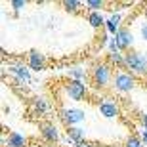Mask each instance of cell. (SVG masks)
<instances>
[{
    "instance_id": "1",
    "label": "cell",
    "mask_w": 147,
    "mask_h": 147,
    "mask_svg": "<svg viewBox=\"0 0 147 147\" xmlns=\"http://www.w3.org/2000/svg\"><path fill=\"white\" fill-rule=\"evenodd\" d=\"M126 57V69L136 75H147V54L145 52H128Z\"/></svg>"
},
{
    "instance_id": "2",
    "label": "cell",
    "mask_w": 147,
    "mask_h": 147,
    "mask_svg": "<svg viewBox=\"0 0 147 147\" xmlns=\"http://www.w3.org/2000/svg\"><path fill=\"white\" fill-rule=\"evenodd\" d=\"M111 78H113V71H111L109 63H98L92 69V80L98 88H105Z\"/></svg>"
},
{
    "instance_id": "3",
    "label": "cell",
    "mask_w": 147,
    "mask_h": 147,
    "mask_svg": "<svg viewBox=\"0 0 147 147\" xmlns=\"http://www.w3.org/2000/svg\"><path fill=\"white\" fill-rule=\"evenodd\" d=\"M113 86L119 92H130L136 86V76L128 71H117L113 76Z\"/></svg>"
},
{
    "instance_id": "4",
    "label": "cell",
    "mask_w": 147,
    "mask_h": 147,
    "mask_svg": "<svg viewBox=\"0 0 147 147\" xmlns=\"http://www.w3.org/2000/svg\"><path fill=\"white\" fill-rule=\"evenodd\" d=\"M84 119H86V115H84L82 109H75V107H65V109H61V120L65 122L67 128H75V126L80 124Z\"/></svg>"
},
{
    "instance_id": "5",
    "label": "cell",
    "mask_w": 147,
    "mask_h": 147,
    "mask_svg": "<svg viewBox=\"0 0 147 147\" xmlns=\"http://www.w3.org/2000/svg\"><path fill=\"white\" fill-rule=\"evenodd\" d=\"M65 92L67 96L71 99H75V101H82V99L86 98V94H88V88L86 84L82 80H69V84L65 86Z\"/></svg>"
},
{
    "instance_id": "6",
    "label": "cell",
    "mask_w": 147,
    "mask_h": 147,
    "mask_svg": "<svg viewBox=\"0 0 147 147\" xmlns=\"http://www.w3.org/2000/svg\"><path fill=\"white\" fill-rule=\"evenodd\" d=\"M115 40H117L120 50H128V48H132V44H134V34H132L130 29L120 27L119 33L115 34Z\"/></svg>"
},
{
    "instance_id": "7",
    "label": "cell",
    "mask_w": 147,
    "mask_h": 147,
    "mask_svg": "<svg viewBox=\"0 0 147 147\" xmlns=\"http://www.w3.org/2000/svg\"><path fill=\"white\" fill-rule=\"evenodd\" d=\"M99 113L103 115L105 119H115L120 113V109H119V105H117V101H113L111 98H105L99 103Z\"/></svg>"
},
{
    "instance_id": "8",
    "label": "cell",
    "mask_w": 147,
    "mask_h": 147,
    "mask_svg": "<svg viewBox=\"0 0 147 147\" xmlns=\"http://www.w3.org/2000/svg\"><path fill=\"white\" fill-rule=\"evenodd\" d=\"M29 67L34 69V71H42L44 67H46V57H44L40 52H31L29 54Z\"/></svg>"
},
{
    "instance_id": "9",
    "label": "cell",
    "mask_w": 147,
    "mask_h": 147,
    "mask_svg": "<svg viewBox=\"0 0 147 147\" xmlns=\"http://www.w3.org/2000/svg\"><path fill=\"white\" fill-rule=\"evenodd\" d=\"M40 132H42V138L46 142H57V140H59L57 128H55L54 124H50V122H44V124L40 126Z\"/></svg>"
},
{
    "instance_id": "10",
    "label": "cell",
    "mask_w": 147,
    "mask_h": 147,
    "mask_svg": "<svg viewBox=\"0 0 147 147\" xmlns=\"http://www.w3.org/2000/svg\"><path fill=\"white\" fill-rule=\"evenodd\" d=\"M4 143L8 147H25V145H27V140H25V136H21V134L11 132L10 136L4 140Z\"/></svg>"
},
{
    "instance_id": "11",
    "label": "cell",
    "mask_w": 147,
    "mask_h": 147,
    "mask_svg": "<svg viewBox=\"0 0 147 147\" xmlns=\"http://www.w3.org/2000/svg\"><path fill=\"white\" fill-rule=\"evenodd\" d=\"M10 71L13 73L19 80H23V82H29V80H31V73H29V69L25 65H11Z\"/></svg>"
},
{
    "instance_id": "12",
    "label": "cell",
    "mask_w": 147,
    "mask_h": 147,
    "mask_svg": "<svg viewBox=\"0 0 147 147\" xmlns=\"http://www.w3.org/2000/svg\"><path fill=\"white\" fill-rule=\"evenodd\" d=\"M67 138H69V142H75V143H82L84 142V130L75 126V128H69L67 130Z\"/></svg>"
},
{
    "instance_id": "13",
    "label": "cell",
    "mask_w": 147,
    "mask_h": 147,
    "mask_svg": "<svg viewBox=\"0 0 147 147\" xmlns=\"http://www.w3.org/2000/svg\"><path fill=\"white\" fill-rule=\"evenodd\" d=\"M119 23H120V16L119 13H115V16H111L109 19H107V23H105V27H107V31L109 33H113V34H117L119 33Z\"/></svg>"
},
{
    "instance_id": "14",
    "label": "cell",
    "mask_w": 147,
    "mask_h": 147,
    "mask_svg": "<svg viewBox=\"0 0 147 147\" xmlns=\"http://www.w3.org/2000/svg\"><path fill=\"white\" fill-rule=\"evenodd\" d=\"M109 63L117 65L119 69H124V67H126V57H124V54H120V52H117V54H109Z\"/></svg>"
},
{
    "instance_id": "15",
    "label": "cell",
    "mask_w": 147,
    "mask_h": 147,
    "mask_svg": "<svg viewBox=\"0 0 147 147\" xmlns=\"http://www.w3.org/2000/svg\"><path fill=\"white\" fill-rule=\"evenodd\" d=\"M88 21H90V25H92V27H101V25H105V23H107L99 11H90V16H88Z\"/></svg>"
},
{
    "instance_id": "16",
    "label": "cell",
    "mask_w": 147,
    "mask_h": 147,
    "mask_svg": "<svg viewBox=\"0 0 147 147\" xmlns=\"http://www.w3.org/2000/svg\"><path fill=\"white\" fill-rule=\"evenodd\" d=\"M33 105H34V109L38 111V115H42V113H46L48 111V103L44 101V99H40V98H36L33 101Z\"/></svg>"
},
{
    "instance_id": "17",
    "label": "cell",
    "mask_w": 147,
    "mask_h": 147,
    "mask_svg": "<svg viewBox=\"0 0 147 147\" xmlns=\"http://www.w3.org/2000/svg\"><path fill=\"white\" fill-rule=\"evenodd\" d=\"M69 76H71V80H80V78H84V69L82 67H75V69L69 71Z\"/></svg>"
},
{
    "instance_id": "18",
    "label": "cell",
    "mask_w": 147,
    "mask_h": 147,
    "mask_svg": "<svg viewBox=\"0 0 147 147\" xmlns=\"http://www.w3.org/2000/svg\"><path fill=\"white\" fill-rule=\"evenodd\" d=\"M63 6H65L67 11H76L78 8H80V2H78V0H65Z\"/></svg>"
},
{
    "instance_id": "19",
    "label": "cell",
    "mask_w": 147,
    "mask_h": 147,
    "mask_svg": "<svg viewBox=\"0 0 147 147\" xmlns=\"http://www.w3.org/2000/svg\"><path fill=\"white\" fill-rule=\"evenodd\" d=\"M86 6H88V10H92V11H98L101 6H103V2L101 0H86Z\"/></svg>"
},
{
    "instance_id": "20",
    "label": "cell",
    "mask_w": 147,
    "mask_h": 147,
    "mask_svg": "<svg viewBox=\"0 0 147 147\" xmlns=\"http://www.w3.org/2000/svg\"><path fill=\"white\" fill-rule=\"evenodd\" d=\"M124 147H143V145H142V140H140V138L130 136L128 140H126V145Z\"/></svg>"
},
{
    "instance_id": "21",
    "label": "cell",
    "mask_w": 147,
    "mask_h": 147,
    "mask_svg": "<svg viewBox=\"0 0 147 147\" xmlns=\"http://www.w3.org/2000/svg\"><path fill=\"white\" fill-rule=\"evenodd\" d=\"M11 6H13V10H16V11H19L21 8H25V2H23V0H13Z\"/></svg>"
},
{
    "instance_id": "22",
    "label": "cell",
    "mask_w": 147,
    "mask_h": 147,
    "mask_svg": "<svg viewBox=\"0 0 147 147\" xmlns=\"http://www.w3.org/2000/svg\"><path fill=\"white\" fill-rule=\"evenodd\" d=\"M142 38H143V40H147V23H145V25H142Z\"/></svg>"
},
{
    "instance_id": "23",
    "label": "cell",
    "mask_w": 147,
    "mask_h": 147,
    "mask_svg": "<svg viewBox=\"0 0 147 147\" xmlns=\"http://www.w3.org/2000/svg\"><path fill=\"white\" fill-rule=\"evenodd\" d=\"M140 120H142V124L147 128V115H145V113H143V115H140Z\"/></svg>"
},
{
    "instance_id": "24",
    "label": "cell",
    "mask_w": 147,
    "mask_h": 147,
    "mask_svg": "<svg viewBox=\"0 0 147 147\" xmlns=\"http://www.w3.org/2000/svg\"><path fill=\"white\" fill-rule=\"evenodd\" d=\"M142 142L147 143V128H145V130H142Z\"/></svg>"
}]
</instances>
